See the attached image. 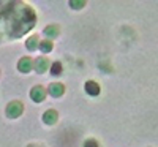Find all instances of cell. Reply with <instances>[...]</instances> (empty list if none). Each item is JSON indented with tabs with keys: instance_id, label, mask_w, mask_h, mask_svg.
<instances>
[{
	"instance_id": "obj_3",
	"label": "cell",
	"mask_w": 158,
	"mask_h": 147,
	"mask_svg": "<svg viewBox=\"0 0 158 147\" xmlns=\"http://www.w3.org/2000/svg\"><path fill=\"white\" fill-rule=\"evenodd\" d=\"M44 95H46V92H44V89L43 87H33L32 89V92H30V97L35 100V101H41L43 98H44Z\"/></svg>"
},
{
	"instance_id": "obj_13",
	"label": "cell",
	"mask_w": 158,
	"mask_h": 147,
	"mask_svg": "<svg viewBox=\"0 0 158 147\" xmlns=\"http://www.w3.org/2000/svg\"><path fill=\"white\" fill-rule=\"evenodd\" d=\"M70 5H71V6H76V8H79V6H82V5H84V2H81V3H76V2H71Z\"/></svg>"
},
{
	"instance_id": "obj_5",
	"label": "cell",
	"mask_w": 158,
	"mask_h": 147,
	"mask_svg": "<svg viewBox=\"0 0 158 147\" xmlns=\"http://www.w3.org/2000/svg\"><path fill=\"white\" fill-rule=\"evenodd\" d=\"M85 92L90 93V95H98L100 93V86L97 82H94V81H89V82H85Z\"/></svg>"
},
{
	"instance_id": "obj_1",
	"label": "cell",
	"mask_w": 158,
	"mask_h": 147,
	"mask_svg": "<svg viewBox=\"0 0 158 147\" xmlns=\"http://www.w3.org/2000/svg\"><path fill=\"white\" fill-rule=\"evenodd\" d=\"M22 111H24V108H22V104H21L19 101L10 103L8 108H6V112H8L10 117H18L19 114H22Z\"/></svg>"
},
{
	"instance_id": "obj_6",
	"label": "cell",
	"mask_w": 158,
	"mask_h": 147,
	"mask_svg": "<svg viewBox=\"0 0 158 147\" xmlns=\"http://www.w3.org/2000/svg\"><path fill=\"white\" fill-rule=\"evenodd\" d=\"M33 66H35V70H36V71L43 73V71L48 68V62H46V59H43V57H41V59H36Z\"/></svg>"
},
{
	"instance_id": "obj_9",
	"label": "cell",
	"mask_w": 158,
	"mask_h": 147,
	"mask_svg": "<svg viewBox=\"0 0 158 147\" xmlns=\"http://www.w3.org/2000/svg\"><path fill=\"white\" fill-rule=\"evenodd\" d=\"M60 71H62V65L59 62H54V63H52V66H51V73L52 74H59Z\"/></svg>"
},
{
	"instance_id": "obj_4",
	"label": "cell",
	"mask_w": 158,
	"mask_h": 147,
	"mask_svg": "<svg viewBox=\"0 0 158 147\" xmlns=\"http://www.w3.org/2000/svg\"><path fill=\"white\" fill-rule=\"evenodd\" d=\"M48 90H49V93H51L52 97H60L62 93H63V90H65V89H63V86H62V84H57V82H56V84H51Z\"/></svg>"
},
{
	"instance_id": "obj_11",
	"label": "cell",
	"mask_w": 158,
	"mask_h": 147,
	"mask_svg": "<svg viewBox=\"0 0 158 147\" xmlns=\"http://www.w3.org/2000/svg\"><path fill=\"white\" fill-rule=\"evenodd\" d=\"M36 46H38V38H36V36L29 38V41H27V48H29V49H33V48H36Z\"/></svg>"
},
{
	"instance_id": "obj_12",
	"label": "cell",
	"mask_w": 158,
	"mask_h": 147,
	"mask_svg": "<svg viewBox=\"0 0 158 147\" xmlns=\"http://www.w3.org/2000/svg\"><path fill=\"white\" fill-rule=\"evenodd\" d=\"M84 147H98V142L95 139H87L85 144H84Z\"/></svg>"
},
{
	"instance_id": "obj_2",
	"label": "cell",
	"mask_w": 158,
	"mask_h": 147,
	"mask_svg": "<svg viewBox=\"0 0 158 147\" xmlns=\"http://www.w3.org/2000/svg\"><path fill=\"white\" fill-rule=\"evenodd\" d=\"M18 68H19V71H22V73L30 71V70L33 68V60L29 59V57L21 59V60H19V65H18Z\"/></svg>"
},
{
	"instance_id": "obj_8",
	"label": "cell",
	"mask_w": 158,
	"mask_h": 147,
	"mask_svg": "<svg viewBox=\"0 0 158 147\" xmlns=\"http://www.w3.org/2000/svg\"><path fill=\"white\" fill-rule=\"evenodd\" d=\"M44 32H46L48 38H54V36L59 33V29H57V25H51V27H48Z\"/></svg>"
},
{
	"instance_id": "obj_7",
	"label": "cell",
	"mask_w": 158,
	"mask_h": 147,
	"mask_svg": "<svg viewBox=\"0 0 158 147\" xmlns=\"http://www.w3.org/2000/svg\"><path fill=\"white\" fill-rule=\"evenodd\" d=\"M43 120H44L46 124H54L56 120H57V112H56V111H52V109H51V111H46Z\"/></svg>"
},
{
	"instance_id": "obj_10",
	"label": "cell",
	"mask_w": 158,
	"mask_h": 147,
	"mask_svg": "<svg viewBox=\"0 0 158 147\" xmlns=\"http://www.w3.org/2000/svg\"><path fill=\"white\" fill-rule=\"evenodd\" d=\"M40 48H41V51L43 52H49L51 49H52V43L51 41H48V40H44V41L40 44Z\"/></svg>"
}]
</instances>
